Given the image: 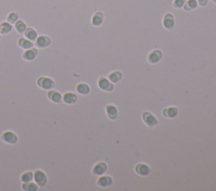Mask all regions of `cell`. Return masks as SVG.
<instances>
[{
  "label": "cell",
  "instance_id": "cell-1",
  "mask_svg": "<svg viewBox=\"0 0 216 191\" xmlns=\"http://www.w3.org/2000/svg\"><path fill=\"white\" fill-rule=\"evenodd\" d=\"M36 83H37V85L39 88L44 89V90H50L55 86L54 81L47 77H40L37 79Z\"/></svg>",
  "mask_w": 216,
  "mask_h": 191
},
{
  "label": "cell",
  "instance_id": "cell-2",
  "mask_svg": "<svg viewBox=\"0 0 216 191\" xmlns=\"http://www.w3.org/2000/svg\"><path fill=\"white\" fill-rule=\"evenodd\" d=\"M34 180L38 187H44L47 183V177L41 170H36L34 173Z\"/></svg>",
  "mask_w": 216,
  "mask_h": 191
},
{
  "label": "cell",
  "instance_id": "cell-3",
  "mask_svg": "<svg viewBox=\"0 0 216 191\" xmlns=\"http://www.w3.org/2000/svg\"><path fill=\"white\" fill-rule=\"evenodd\" d=\"M1 139L3 142H4L5 143H8L10 145H14L15 144L16 142H18V137L15 135V134L12 132V131H5L3 133Z\"/></svg>",
  "mask_w": 216,
  "mask_h": 191
},
{
  "label": "cell",
  "instance_id": "cell-4",
  "mask_svg": "<svg viewBox=\"0 0 216 191\" xmlns=\"http://www.w3.org/2000/svg\"><path fill=\"white\" fill-rule=\"evenodd\" d=\"M51 42H52V40L50 37L46 36H40L36 38L35 45L39 48H46V47L49 46L51 45Z\"/></svg>",
  "mask_w": 216,
  "mask_h": 191
},
{
  "label": "cell",
  "instance_id": "cell-5",
  "mask_svg": "<svg viewBox=\"0 0 216 191\" xmlns=\"http://www.w3.org/2000/svg\"><path fill=\"white\" fill-rule=\"evenodd\" d=\"M47 98H49L52 102L55 103V104H59L63 100V97H62L61 93H58V91L52 90V89H50L47 93Z\"/></svg>",
  "mask_w": 216,
  "mask_h": 191
},
{
  "label": "cell",
  "instance_id": "cell-6",
  "mask_svg": "<svg viewBox=\"0 0 216 191\" xmlns=\"http://www.w3.org/2000/svg\"><path fill=\"white\" fill-rule=\"evenodd\" d=\"M38 55V51L36 48H31V49L26 50L23 53V59L26 61H32L37 57Z\"/></svg>",
  "mask_w": 216,
  "mask_h": 191
},
{
  "label": "cell",
  "instance_id": "cell-7",
  "mask_svg": "<svg viewBox=\"0 0 216 191\" xmlns=\"http://www.w3.org/2000/svg\"><path fill=\"white\" fill-rule=\"evenodd\" d=\"M77 99H78V97H77L76 94L70 93V92L65 93L63 97V102L66 103L68 104H73L76 103Z\"/></svg>",
  "mask_w": 216,
  "mask_h": 191
},
{
  "label": "cell",
  "instance_id": "cell-8",
  "mask_svg": "<svg viewBox=\"0 0 216 191\" xmlns=\"http://www.w3.org/2000/svg\"><path fill=\"white\" fill-rule=\"evenodd\" d=\"M18 44L21 48L25 50L31 49V48H32L34 46V44H33V42H32V40H28L26 38H20L18 40Z\"/></svg>",
  "mask_w": 216,
  "mask_h": 191
},
{
  "label": "cell",
  "instance_id": "cell-9",
  "mask_svg": "<svg viewBox=\"0 0 216 191\" xmlns=\"http://www.w3.org/2000/svg\"><path fill=\"white\" fill-rule=\"evenodd\" d=\"M98 84H99V87L100 89L106 90V91H111L113 89V85L112 84H110V82L104 78H101L100 79L99 82H98Z\"/></svg>",
  "mask_w": 216,
  "mask_h": 191
},
{
  "label": "cell",
  "instance_id": "cell-10",
  "mask_svg": "<svg viewBox=\"0 0 216 191\" xmlns=\"http://www.w3.org/2000/svg\"><path fill=\"white\" fill-rule=\"evenodd\" d=\"M143 117H144V122L148 125L152 126V125H154L157 123V120L155 119V117L152 116V115H151L150 113H148V112H145L144 115H143Z\"/></svg>",
  "mask_w": 216,
  "mask_h": 191
},
{
  "label": "cell",
  "instance_id": "cell-11",
  "mask_svg": "<svg viewBox=\"0 0 216 191\" xmlns=\"http://www.w3.org/2000/svg\"><path fill=\"white\" fill-rule=\"evenodd\" d=\"M24 34H25V36H26V39L32 40V41L36 40V38L38 37L37 36V32L33 28H27Z\"/></svg>",
  "mask_w": 216,
  "mask_h": 191
},
{
  "label": "cell",
  "instance_id": "cell-12",
  "mask_svg": "<svg viewBox=\"0 0 216 191\" xmlns=\"http://www.w3.org/2000/svg\"><path fill=\"white\" fill-rule=\"evenodd\" d=\"M162 57V53L160 51H154L148 56V61L151 63H156L160 60Z\"/></svg>",
  "mask_w": 216,
  "mask_h": 191
},
{
  "label": "cell",
  "instance_id": "cell-13",
  "mask_svg": "<svg viewBox=\"0 0 216 191\" xmlns=\"http://www.w3.org/2000/svg\"><path fill=\"white\" fill-rule=\"evenodd\" d=\"M14 28H15L16 31H17L18 33H20V34H24L26 30L27 29L26 23L24 22L23 20H21V19H18V20L15 22V24H14Z\"/></svg>",
  "mask_w": 216,
  "mask_h": 191
},
{
  "label": "cell",
  "instance_id": "cell-14",
  "mask_svg": "<svg viewBox=\"0 0 216 191\" xmlns=\"http://www.w3.org/2000/svg\"><path fill=\"white\" fill-rule=\"evenodd\" d=\"M22 189L25 191H36L38 190V185L36 183L32 182H25L23 183Z\"/></svg>",
  "mask_w": 216,
  "mask_h": 191
},
{
  "label": "cell",
  "instance_id": "cell-15",
  "mask_svg": "<svg viewBox=\"0 0 216 191\" xmlns=\"http://www.w3.org/2000/svg\"><path fill=\"white\" fill-rule=\"evenodd\" d=\"M164 25L166 28L167 29H172L173 26H174V18L173 16L168 13L165 16V19H164Z\"/></svg>",
  "mask_w": 216,
  "mask_h": 191
},
{
  "label": "cell",
  "instance_id": "cell-16",
  "mask_svg": "<svg viewBox=\"0 0 216 191\" xmlns=\"http://www.w3.org/2000/svg\"><path fill=\"white\" fill-rule=\"evenodd\" d=\"M12 31V25L9 22H4L0 25V34L6 35Z\"/></svg>",
  "mask_w": 216,
  "mask_h": 191
},
{
  "label": "cell",
  "instance_id": "cell-17",
  "mask_svg": "<svg viewBox=\"0 0 216 191\" xmlns=\"http://www.w3.org/2000/svg\"><path fill=\"white\" fill-rule=\"evenodd\" d=\"M106 170V165L103 163H98V164L94 166V169H93V173L94 174H97V175H100V174L105 173Z\"/></svg>",
  "mask_w": 216,
  "mask_h": 191
},
{
  "label": "cell",
  "instance_id": "cell-18",
  "mask_svg": "<svg viewBox=\"0 0 216 191\" xmlns=\"http://www.w3.org/2000/svg\"><path fill=\"white\" fill-rule=\"evenodd\" d=\"M136 171H137V173H140L141 175H147L150 172V169L147 165L140 164L136 167Z\"/></svg>",
  "mask_w": 216,
  "mask_h": 191
},
{
  "label": "cell",
  "instance_id": "cell-19",
  "mask_svg": "<svg viewBox=\"0 0 216 191\" xmlns=\"http://www.w3.org/2000/svg\"><path fill=\"white\" fill-rule=\"evenodd\" d=\"M102 21H103V14L100 13V12L95 13L93 19H92V24L95 26H98L100 25H101Z\"/></svg>",
  "mask_w": 216,
  "mask_h": 191
},
{
  "label": "cell",
  "instance_id": "cell-20",
  "mask_svg": "<svg viewBox=\"0 0 216 191\" xmlns=\"http://www.w3.org/2000/svg\"><path fill=\"white\" fill-rule=\"evenodd\" d=\"M77 91L81 94H88L90 92V88L89 86L86 84H80L77 85Z\"/></svg>",
  "mask_w": 216,
  "mask_h": 191
},
{
  "label": "cell",
  "instance_id": "cell-21",
  "mask_svg": "<svg viewBox=\"0 0 216 191\" xmlns=\"http://www.w3.org/2000/svg\"><path fill=\"white\" fill-rule=\"evenodd\" d=\"M106 112H107L108 116L111 118V119H116L117 116V109L115 108V106L113 105H108L106 107Z\"/></svg>",
  "mask_w": 216,
  "mask_h": 191
},
{
  "label": "cell",
  "instance_id": "cell-22",
  "mask_svg": "<svg viewBox=\"0 0 216 191\" xmlns=\"http://www.w3.org/2000/svg\"><path fill=\"white\" fill-rule=\"evenodd\" d=\"M33 178H34V173L32 172H26L20 176V180L23 183L31 182L33 180Z\"/></svg>",
  "mask_w": 216,
  "mask_h": 191
},
{
  "label": "cell",
  "instance_id": "cell-23",
  "mask_svg": "<svg viewBox=\"0 0 216 191\" xmlns=\"http://www.w3.org/2000/svg\"><path fill=\"white\" fill-rule=\"evenodd\" d=\"M111 184H112V178L109 177H101L98 179V182H97V184L101 187L108 186Z\"/></svg>",
  "mask_w": 216,
  "mask_h": 191
},
{
  "label": "cell",
  "instance_id": "cell-24",
  "mask_svg": "<svg viewBox=\"0 0 216 191\" xmlns=\"http://www.w3.org/2000/svg\"><path fill=\"white\" fill-rule=\"evenodd\" d=\"M18 19L19 13H17V12H15V11L11 12V13L8 15V17H7V20H8V22L10 23V24H15V22H16Z\"/></svg>",
  "mask_w": 216,
  "mask_h": 191
},
{
  "label": "cell",
  "instance_id": "cell-25",
  "mask_svg": "<svg viewBox=\"0 0 216 191\" xmlns=\"http://www.w3.org/2000/svg\"><path fill=\"white\" fill-rule=\"evenodd\" d=\"M177 115V110L176 108H169L164 110V116L166 117H175Z\"/></svg>",
  "mask_w": 216,
  "mask_h": 191
},
{
  "label": "cell",
  "instance_id": "cell-26",
  "mask_svg": "<svg viewBox=\"0 0 216 191\" xmlns=\"http://www.w3.org/2000/svg\"><path fill=\"white\" fill-rule=\"evenodd\" d=\"M197 1L196 0H188V2H186L184 4L185 10H191V9H195L197 7Z\"/></svg>",
  "mask_w": 216,
  "mask_h": 191
},
{
  "label": "cell",
  "instance_id": "cell-27",
  "mask_svg": "<svg viewBox=\"0 0 216 191\" xmlns=\"http://www.w3.org/2000/svg\"><path fill=\"white\" fill-rule=\"evenodd\" d=\"M122 78V74L120 72H113L112 73L111 75L109 76V78H110V80L113 82V83H117L118 81L121 79Z\"/></svg>",
  "mask_w": 216,
  "mask_h": 191
},
{
  "label": "cell",
  "instance_id": "cell-28",
  "mask_svg": "<svg viewBox=\"0 0 216 191\" xmlns=\"http://www.w3.org/2000/svg\"><path fill=\"white\" fill-rule=\"evenodd\" d=\"M186 0H175L174 2V6L176 8H181L182 6H184Z\"/></svg>",
  "mask_w": 216,
  "mask_h": 191
},
{
  "label": "cell",
  "instance_id": "cell-29",
  "mask_svg": "<svg viewBox=\"0 0 216 191\" xmlns=\"http://www.w3.org/2000/svg\"><path fill=\"white\" fill-rule=\"evenodd\" d=\"M198 2H199V4L202 5V6H204V5L207 4L208 0H198Z\"/></svg>",
  "mask_w": 216,
  "mask_h": 191
},
{
  "label": "cell",
  "instance_id": "cell-30",
  "mask_svg": "<svg viewBox=\"0 0 216 191\" xmlns=\"http://www.w3.org/2000/svg\"><path fill=\"white\" fill-rule=\"evenodd\" d=\"M212 1H214V3H216V0H212Z\"/></svg>",
  "mask_w": 216,
  "mask_h": 191
},
{
  "label": "cell",
  "instance_id": "cell-31",
  "mask_svg": "<svg viewBox=\"0 0 216 191\" xmlns=\"http://www.w3.org/2000/svg\"><path fill=\"white\" fill-rule=\"evenodd\" d=\"M0 40H1V34H0Z\"/></svg>",
  "mask_w": 216,
  "mask_h": 191
}]
</instances>
